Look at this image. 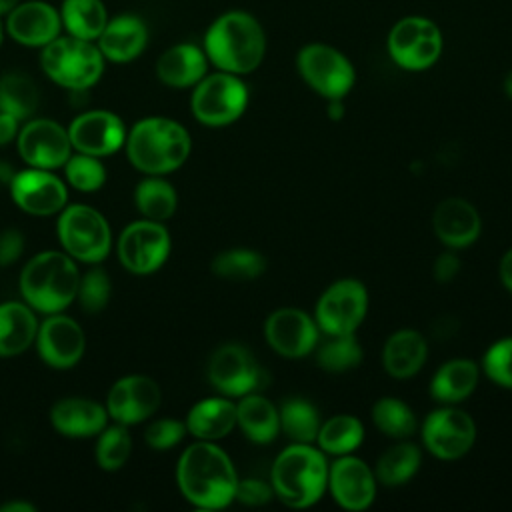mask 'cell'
I'll use <instances>...</instances> for the list:
<instances>
[{
	"mask_svg": "<svg viewBox=\"0 0 512 512\" xmlns=\"http://www.w3.org/2000/svg\"><path fill=\"white\" fill-rule=\"evenodd\" d=\"M176 480L184 498L202 510L228 506L238 486V474L230 456L210 440L190 444L182 452Z\"/></svg>",
	"mask_w": 512,
	"mask_h": 512,
	"instance_id": "cell-1",
	"label": "cell"
},
{
	"mask_svg": "<svg viewBox=\"0 0 512 512\" xmlns=\"http://www.w3.org/2000/svg\"><path fill=\"white\" fill-rule=\"evenodd\" d=\"M208 60L224 72H254L266 54V34L262 24L244 10H230L218 16L204 36Z\"/></svg>",
	"mask_w": 512,
	"mask_h": 512,
	"instance_id": "cell-2",
	"label": "cell"
},
{
	"mask_svg": "<svg viewBox=\"0 0 512 512\" xmlns=\"http://www.w3.org/2000/svg\"><path fill=\"white\" fill-rule=\"evenodd\" d=\"M326 454L314 444L292 442L274 460L270 484L274 496L288 508H308L328 490Z\"/></svg>",
	"mask_w": 512,
	"mask_h": 512,
	"instance_id": "cell-3",
	"label": "cell"
},
{
	"mask_svg": "<svg viewBox=\"0 0 512 512\" xmlns=\"http://www.w3.org/2000/svg\"><path fill=\"white\" fill-rule=\"evenodd\" d=\"M190 134L170 118H144L128 134V158L146 174H166L180 168L190 154Z\"/></svg>",
	"mask_w": 512,
	"mask_h": 512,
	"instance_id": "cell-4",
	"label": "cell"
},
{
	"mask_svg": "<svg viewBox=\"0 0 512 512\" xmlns=\"http://www.w3.org/2000/svg\"><path fill=\"white\" fill-rule=\"evenodd\" d=\"M80 276L70 256L62 252L36 254L20 274V290L26 302L46 314L64 310L78 296Z\"/></svg>",
	"mask_w": 512,
	"mask_h": 512,
	"instance_id": "cell-5",
	"label": "cell"
},
{
	"mask_svg": "<svg viewBox=\"0 0 512 512\" xmlns=\"http://www.w3.org/2000/svg\"><path fill=\"white\" fill-rule=\"evenodd\" d=\"M40 64L56 84L70 90H86L100 80L104 56L90 40L56 36L42 46Z\"/></svg>",
	"mask_w": 512,
	"mask_h": 512,
	"instance_id": "cell-6",
	"label": "cell"
},
{
	"mask_svg": "<svg viewBox=\"0 0 512 512\" xmlns=\"http://www.w3.org/2000/svg\"><path fill=\"white\" fill-rule=\"evenodd\" d=\"M386 48L396 66L420 72L438 62L444 38L434 20L426 16H404L390 28Z\"/></svg>",
	"mask_w": 512,
	"mask_h": 512,
	"instance_id": "cell-7",
	"label": "cell"
},
{
	"mask_svg": "<svg viewBox=\"0 0 512 512\" xmlns=\"http://www.w3.org/2000/svg\"><path fill=\"white\" fill-rule=\"evenodd\" d=\"M248 104V88L238 74H206L192 92V114L206 126H226L236 122Z\"/></svg>",
	"mask_w": 512,
	"mask_h": 512,
	"instance_id": "cell-8",
	"label": "cell"
},
{
	"mask_svg": "<svg viewBox=\"0 0 512 512\" xmlns=\"http://www.w3.org/2000/svg\"><path fill=\"white\" fill-rule=\"evenodd\" d=\"M296 68L302 80L326 100L344 98L356 82V70L348 56L322 42L302 46L296 56Z\"/></svg>",
	"mask_w": 512,
	"mask_h": 512,
	"instance_id": "cell-9",
	"label": "cell"
},
{
	"mask_svg": "<svg viewBox=\"0 0 512 512\" xmlns=\"http://www.w3.org/2000/svg\"><path fill=\"white\" fill-rule=\"evenodd\" d=\"M368 312V290L356 278L330 284L316 302L314 320L324 334H352Z\"/></svg>",
	"mask_w": 512,
	"mask_h": 512,
	"instance_id": "cell-10",
	"label": "cell"
},
{
	"mask_svg": "<svg viewBox=\"0 0 512 512\" xmlns=\"http://www.w3.org/2000/svg\"><path fill=\"white\" fill-rule=\"evenodd\" d=\"M210 384L228 398H240L266 386L268 374L242 344H224L208 360Z\"/></svg>",
	"mask_w": 512,
	"mask_h": 512,
	"instance_id": "cell-11",
	"label": "cell"
},
{
	"mask_svg": "<svg viewBox=\"0 0 512 512\" xmlns=\"http://www.w3.org/2000/svg\"><path fill=\"white\" fill-rule=\"evenodd\" d=\"M58 238L64 250L82 262H100L110 250L108 222L84 204H74L60 214Z\"/></svg>",
	"mask_w": 512,
	"mask_h": 512,
	"instance_id": "cell-12",
	"label": "cell"
},
{
	"mask_svg": "<svg viewBox=\"0 0 512 512\" xmlns=\"http://www.w3.org/2000/svg\"><path fill=\"white\" fill-rule=\"evenodd\" d=\"M424 448L440 460H456L476 442V422L456 404H442L422 424Z\"/></svg>",
	"mask_w": 512,
	"mask_h": 512,
	"instance_id": "cell-13",
	"label": "cell"
},
{
	"mask_svg": "<svg viewBox=\"0 0 512 512\" xmlns=\"http://www.w3.org/2000/svg\"><path fill=\"white\" fill-rule=\"evenodd\" d=\"M170 254V234L156 220L128 224L118 240V256L124 268L134 274L158 270Z\"/></svg>",
	"mask_w": 512,
	"mask_h": 512,
	"instance_id": "cell-14",
	"label": "cell"
},
{
	"mask_svg": "<svg viewBox=\"0 0 512 512\" xmlns=\"http://www.w3.org/2000/svg\"><path fill=\"white\" fill-rule=\"evenodd\" d=\"M264 336L270 348L284 358H304L320 342L316 320L300 308H278L264 322Z\"/></svg>",
	"mask_w": 512,
	"mask_h": 512,
	"instance_id": "cell-15",
	"label": "cell"
},
{
	"mask_svg": "<svg viewBox=\"0 0 512 512\" xmlns=\"http://www.w3.org/2000/svg\"><path fill=\"white\" fill-rule=\"evenodd\" d=\"M328 490L344 510L362 512L376 498V474L362 458L344 454L328 466Z\"/></svg>",
	"mask_w": 512,
	"mask_h": 512,
	"instance_id": "cell-16",
	"label": "cell"
},
{
	"mask_svg": "<svg viewBox=\"0 0 512 512\" xmlns=\"http://www.w3.org/2000/svg\"><path fill=\"white\" fill-rule=\"evenodd\" d=\"M70 136L58 122L38 118L28 122L18 136L20 156L34 168L50 170L64 166L70 158Z\"/></svg>",
	"mask_w": 512,
	"mask_h": 512,
	"instance_id": "cell-17",
	"label": "cell"
},
{
	"mask_svg": "<svg viewBox=\"0 0 512 512\" xmlns=\"http://www.w3.org/2000/svg\"><path fill=\"white\" fill-rule=\"evenodd\" d=\"M162 400L158 384L148 376L120 378L108 392L106 410L120 424H138L152 416Z\"/></svg>",
	"mask_w": 512,
	"mask_h": 512,
	"instance_id": "cell-18",
	"label": "cell"
},
{
	"mask_svg": "<svg viewBox=\"0 0 512 512\" xmlns=\"http://www.w3.org/2000/svg\"><path fill=\"white\" fill-rule=\"evenodd\" d=\"M10 190L14 202L24 212L36 216H48L62 210L68 198L62 180L42 168L22 170L14 174L10 180Z\"/></svg>",
	"mask_w": 512,
	"mask_h": 512,
	"instance_id": "cell-19",
	"label": "cell"
},
{
	"mask_svg": "<svg viewBox=\"0 0 512 512\" xmlns=\"http://www.w3.org/2000/svg\"><path fill=\"white\" fill-rule=\"evenodd\" d=\"M70 142L76 150L90 156H106L116 152L126 138L122 120L106 110L84 112L68 128Z\"/></svg>",
	"mask_w": 512,
	"mask_h": 512,
	"instance_id": "cell-20",
	"label": "cell"
},
{
	"mask_svg": "<svg viewBox=\"0 0 512 512\" xmlns=\"http://www.w3.org/2000/svg\"><path fill=\"white\" fill-rule=\"evenodd\" d=\"M42 360L54 368H70L84 354V332L68 316L54 314L36 332Z\"/></svg>",
	"mask_w": 512,
	"mask_h": 512,
	"instance_id": "cell-21",
	"label": "cell"
},
{
	"mask_svg": "<svg viewBox=\"0 0 512 512\" xmlns=\"http://www.w3.org/2000/svg\"><path fill=\"white\" fill-rule=\"evenodd\" d=\"M432 228L444 246L460 250L478 240L482 232V220L478 210L468 200L446 198L434 210Z\"/></svg>",
	"mask_w": 512,
	"mask_h": 512,
	"instance_id": "cell-22",
	"label": "cell"
},
{
	"mask_svg": "<svg viewBox=\"0 0 512 512\" xmlns=\"http://www.w3.org/2000/svg\"><path fill=\"white\" fill-rule=\"evenodd\" d=\"M60 26V12L40 0L18 4L6 20L8 34L24 46H46L58 36Z\"/></svg>",
	"mask_w": 512,
	"mask_h": 512,
	"instance_id": "cell-23",
	"label": "cell"
},
{
	"mask_svg": "<svg viewBox=\"0 0 512 512\" xmlns=\"http://www.w3.org/2000/svg\"><path fill=\"white\" fill-rule=\"evenodd\" d=\"M146 24L134 14H122L106 22L98 36V48L112 62H130L146 48Z\"/></svg>",
	"mask_w": 512,
	"mask_h": 512,
	"instance_id": "cell-24",
	"label": "cell"
},
{
	"mask_svg": "<svg viewBox=\"0 0 512 512\" xmlns=\"http://www.w3.org/2000/svg\"><path fill=\"white\" fill-rule=\"evenodd\" d=\"M206 68V52L190 42L170 46L156 62L158 78L172 88L196 86L206 76Z\"/></svg>",
	"mask_w": 512,
	"mask_h": 512,
	"instance_id": "cell-25",
	"label": "cell"
},
{
	"mask_svg": "<svg viewBox=\"0 0 512 512\" xmlns=\"http://www.w3.org/2000/svg\"><path fill=\"white\" fill-rule=\"evenodd\" d=\"M428 356L426 338L412 328L396 330L388 336L382 348V366L384 370L398 380L412 378L420 372Z\"/></svg>",
	"mask_w": 512,
	"mask_h": 512,
	"instance_id": "cell-26",
	"label": "cell"
},
{
	"mask_svg": "<svg viewBox=\"0 0 512 512\" xmlns=\"http://www.w3.org/2000/svg\"><path fill=\"white\" fill-rule=\"evenodd\" d=\"M108 410L88 398H64L52 406L50 420L54 428L72 438H86L106 428Z\"/></svg>",
	"mask_w": 512,
	"mask_h": 512,
	"instance_id": "cell-27",
	"label": "cell"
},
{
	"mask_svg": "<svg viewBox=\"0 0 512 512\" xmlns=\"http://www.w3.org/2000/svg\"><path fill=\"white\" fill-rule=\"evenodd\" d=\"M236 426V402L228 396H212L196 402L186 416V430L198 440H220Z\"/></svg>",
	"mask_w": 512,
	"mask_h": 512,
	"instance_id": "cell-28",
	"label": "cell"
},
{
	"mask_svg": "<svg viewBox=\"0 0 512 512\" xmlns=\"http://www.w3.org/2000/svg\"><path fill=\"white\" fill-rule=\"evenodd\" d=\"M480 368L468 358L444 362L430 380V396L440 404H458L478 386Z\"/></svg>",
	"mask_w": 512,
	"mask_h": 512,
	"instance_id": "cell-29",
	"label": "cell"
},
{
	"mask_svg": "<svg viewBox=\"0 0 512 512\" xmlns=\"http://www.w3.org/2000/svg\"><path fill=\"white\" fill-rule=\"evenodd\" d=\"M236 426L256 444H270L280 432V414L266 396L250 392L236 402Z\"/></svg>",
	"mask_w": 512,
	"mask_h": 512,
	"instance_id": "cell-30",
	"label": "cell"
},
{
	"mask_svg": "<svg viewBox=\"0 0 512 512\" xmlns=\"http://www.w3.org/2000/svg\"><path fill=\"white\" fill-rule=\"evenodd\" d=\"M36 332V318L26 304H0V356H16L24 352L36 338Z\"/></svg>",
	"mask_w": 512,
	"mask_h": 512,
	"instance_id": "cell-31",
	"label": "cell"
},
{
	"mask_svg": "<svg viewBox=\"0 0 512 512\" xmlns=\"http://www.w3.org/2000/svg\"><path fill=\"white\" fill-rule=\"evenodd\" d=\"M422 462V450L408 440H398L386 448L374 468L376 480L384 486H402L414 478Z\"/></svg>",
	"mask_w": 512,
	"mask_h": 512,
	"instance_id": "cell-32",
	"label": "cell"
},
{
	"mask_svg": "<svg viewBox=\"0 0 512 512\" xmlns=\"http://www.w3.org/2000/svg\"><path fill=\"white\" fill-rule=\"evenodd\" d=\"M364 442V424L352 414H336L320 424L316 446L324 454H352Z\"/></svg>",
	"mask_w": 512,
	"mask_h": 512,
	"instance_id": "cell-33",
	"label": "cell"
},
{
	"mask_svg": "<svg viewBox=\"0 0 512 512\" xmlns=\"http://www.w3.org/2000/svg\"><path fill=\"white\" fill-rule=\"evenodd\" d=\"M60 20L70 36L82 40H98L108 16L102 0H64Z\"/></svg>",
	"mask_w": 512,
	"mask_h": 512,
	"instance_id": "cell-34",
	"label": "cell"
},
{
	"mask_svg": "<svg viewBox=\"0 0 512 512\" xmlns=\"http://www.w3.org/2000/svg\"><path fill=\"white\" fill-rule=\"evenodd\" d=\"M280 430L292 440L302 444H314L318 428L322 424L318 408L306 398H286L280 408Z\"/></svg>",
	"mask_w": 512,
	"mask_h": 512,
	"instance_id": "cell-35",
	"label": "cell"
},
{
	"mask_svg": "<svg viewBox=\"0 0 512 512\" xmlns=\"http://www.w3.org/2000/svg\"><path fill=\"white\" fill-rule=\"evenodd\" d=\"M328 340L316 344V362L322 370L342 374L354 370L362 362V344L352 334H326Z\"/></svg>",
	"mask_w": 512,
	"mask_h": 512,
	"instance_id": "cell-36",
	"label": "cell"
},
{
	"mask_svg": "<svg viewBox=\"0 0 512 512\" xmlns=\"http://www.w3.org/2000/svg\"><path fill=\"white\" fill-rule=\"evenodd\" d=\"M38 108V88L22 72H8L0 78V112L24 120Z\"/></svg>",
	"mask_w": 512,
	"mask_h": 512,
	"instance_id": "cell-37",
	"label": "cell"
},
{
	"mask_svg": "<svg viewBox=\"0 0 512 512\" xmlns=\"http://www.w3.org/2000/svg\"><path fill=\"white\" fill-rule=\"evenodd\" d=\"M372 422L376 424V428L382 434L396 438V440L410 438L418 428L414 410L406 402H402L400 398H394V396H384L374 402Z\"/></svg>",
	"mask_w": 512,
	"mask_h": 512,
	"instance_id": "cell-38",
	"label": "cell"
},
{
	"mask_svg": "<svg viewBox=\"0 0 512 512\" xmlns=\"http://www.w3.org/2000/svg\"><path fill=\"white\" fill-rule=\"evenodd\" d=\"M266 270V258L258 250L232 248L214 256L212 272L226 280H254Z\"/></svg>",
	"mask_w": 512,
	"mask_h": 512,
	"instance_id": "cell-39",
	"label": "cell"
},
{
	"mask_svg": "<svg viewBox=\"0 0 512 512\" xmlns=\"http://www.w3.org/2000/svg\"><path fill=\"white\" fill-rule=\"evenodd\" d=\"M176 190L162 178H146L136 186V206L148 218L162 222L176 212Z\"/></svg>",
	"mask_w": 512,
	"mask_h": 512,
	"instance_id": "cell-40",
	"label": "cell"
},
{
	"mask_svg": "<svg viewBox=\"0 0 512 512\" xmlns=\"http://www.w3.org/2000/svg\"><path fill=\"white\" fill-rule=\"evenodd\" d=\"M130 448H132V440L124 424L104 428L96 446L98 464L104 470H118L128 460Z\"/></svg>",
	"mask_w": 512,
	"mask_h": 512,
	"instance_id": "cell-41",
	"label": "cell"
},
{
	"mask_svg": "<svg viewBox=\"0 0 512 512\" xmlns=\"http://www.w3.org/2000/svg\"><path fill=\"white\" fill-rule=\"evenodd\" d=\"M66 178L74 188H78L82 192H92V190H98L104 184L106 170L96 160V156L78 154V156L68 158Z\"/></svg>",
	"mask_w": 512,
	"mask_h": 512,
	"instance_id": "cell-42",
	"label": "cell"
},
{
	"mask_svg": "<svg viewBox=\"0 0 512 512\" xmlns=\"http://www.w3.org/2000/svg\"><path fill=\"white\" fill-rule=\"evenodd\" d=\"M482 370L494 384L512 390V336L496 340L486 350Z\"/></svg>",
	"mask_w": 512,
	"mask_h": 512,
	"instance_id": "cell-43",
	"label": "cell"
},
{
	"mask_svg": "<svg viewBox=\"0 0 512 512\" xmlns=\"http://www.w3.org/2000/svg\"><path fill=\"white\" fill-rule=\"evenodd\" d=\"M78 296L82 302V308L86 312H98L106 306L110 298V280L104 270L96 268L84 274L78 286Z\"/></svg>",
	"mask_w": 512,
	"mask_h": 512,
	"instance_id": "cell-44",
	"label": "cell"
},
{
	"mask_svg": "<svg viewBox=\"0 0 512 512\" xmlns=\"http://www.w3.org/2000/svg\"><path fill=\"white\" fill-rule=\"evenodd\" d=\"M186 424L180 420H172V418H160L156 422H152L146 432L144 438L148 442L150 448L154 450H168L172 446H176L184 434H186Z\"/></svg>",
	"mask_w": 512,
	"mask_h": 512,
	"instance_id": "cell-45",
	"label": "cell"
},
{
	"mask_svg": "<svg viewBox=\"0 0 512 512\" xmlns=\"http://www.w3.org/2000/svg\"><path fill=\"white\" fill-rule=\"evenodd\" d=\"M272 498H274V490L270 482L262 478H244V480L238 478L234 500H238L240 504L262 506V504H268Z\"/></svg>",
	"mask_w": 512,
	"mask_h": 512,
	"instance_id": "cell-46",
	"label": "cell"
},
{
	"mask_svg": "<svg viewBox=\"0 0 512 512\" xmlns=\"http://www.w3.org/2000/svg\"><path fill=\"white\" fill-rule=\"evenodd\" d=\"M24 252V238L18 230H4L0 234V264L16 262Z\"/></svg>",
	"mask_w": 512,
	"mask_h": 512,
	"instance_id": "cell-47",
	"label": "cell"
},
{
	"mask_svg": "<svg viewBox=\"0 0 512 512\" xmlns=\"http://www.w3.org/2000/svg\"><path fill=\"white\" fill-rule=\"evenodd\" d=\"M460 258L452 252H442L436 256L434 260V266H432V272H434V278L436 282L440 284H446V282H452L458 272H460Z\"/></svg>",
	"mask_w": 512,
	"mask_h": 512,
	"instance_id": "cell-48",
	"label": "cell"
},
{
	"mask_svg": "<svg viewBox=\"0 0 512 512\" xmlns=\"http://www.w3.org/2000/svg\"><path fill=\"white\" fill-rule=\"evenodd\" d=\"M18 120L6 112H0V146H6L16 136Z\"/></svg>",
	"mask_w": 512,
	"mask_h": 512,
	"instance_id": "cell-49",
	"label": "cell"
},
{
	"mask_svg": "<svg viewBox=\"0 0 512 512\" xmlns=\"http://www.w3.org/2000/svg\"><path fill=\"white\" fill-rule=\"evenodd\" d=\"M498 274H500V282L504 284V288L512 292V248L502 256L500 266H498Z\"/></svg>",
	"mask_w": 512,
	"mask_h": 512,
	"instance_id": "cell-50",
	"label": "cell"
},
{
	"mask_svg": "<svg viewBox=\"0 0 512 512\" xmlns=\"http://www.w3.org/2000/svg\"><path fill=\"white\" fill-rule=\"evenodd\" d=\"M342 100H344V98H332V100H328V108H326L328 118H332V120L344 118V102H342Z\"/></svg>",
	"mask_w": 512,
	"mask_h": 512,
	"instance_id": "cell-51",
	"label": "cell"
},
{
	"mask_svg": "<svg viewBox=\"0 0 512 512\" xmlns=\"http://www.w3.org/2000/svg\"><path fill=\"white\" fill-rule=\"evenodd\" d=\"M2 512H34L36 506L34 504H28V502H6L0 506Z\"/></svg>",
	"mask_w": 512,
	"mask_h": 512,
	"instance_id": "cell-52",
	"label": "cell"
},
{
	"mask_svg": "<svg viewBox=\"0 0 512 512\" xmlns=\"http://www.w3.org/2000/svg\"><path fill=\"white\" fill-rule=\"evenodd\" d=\"M20 4V0H0V16H8L16 6Z\"/></svg>",
	"mask_w": 512,
	"mask_h": 512,
	"instance_id": "cell-53",
	"label": "cell"
},
{
	"mask_svg": "<svg viewBox=\"0 0 512 512\" xmlns=\"http://www.w3.org/2000/svg\"><path fill=\"white\" fill-rule=\"evenodd\" d=\"M12 176H14V174H12L10 166L4 164V162H0V180H2V182H10Z\"/></svg>",
	"mask_w": 512,
	"mask_h": 512,
	"instance_id": "cell-54",
	"label": "cell"
},
{
	"mask_svg": "<svg viewBox=\"0 0 512 512\" xmlns=\"http://www.w3.org/2000/svg\"><path fill=\"white\" fill-rule=\"evenodd\" d=\"M504 92H506V96L512 100V70L506 74V78H504Z\"/></svg>",
	"mask_w": 512,
	"mask_h": 512,
	"instance_id": "cell-55",
	"label": "cell"
},
{
	"mask_svg": "<svg viewBox=\"0 0 512 512\" xmlns=\"http://www.w3.org/2000/svg\"><path fill=\"white\" fill-rule=\"evenodd\" d=\"M0 42H2V28H0Z\"/></svg>",
	"mask_w": 512,
	"mask_h": 512,
	"instance_id": "cell-56",
	"label": "cell"
}]
</instances>
